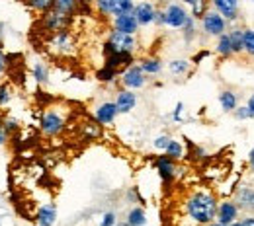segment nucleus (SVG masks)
Here are the masks:
<instances>
[{"instance_id":"17","label":"nucleus","mask_w":254,"mask_h":226,"mask_svg":"<svg viewBox=\"0 0 254 226\" xmlns=\"http://www.w3.org/2000/svg\"><path fill=\"white\" fill-rule=\"evenodd\" d=\"M137 103V97L131 90H122L118 97H116V105H118V111L120 113H129Z\"/></svg>"},{"instance_id":"29","label":"nucleus","mask_w":254,"mask_h":226,"mask_svg":"<svg viewBox=\"0 0 254 226\" xmlns=\"http://www.w3.org/2000/svg\"><path fill=\"white\" fill-rule=\"evenodd\" d=\"M245 53L254 57V30L247 28L245 30Z\"/></svg>"},{"instance_id":"45","label":"nucleus","mask_w":254,"mask_h":226,"mask_svg":"<svg viewBox=\"0 0 254 226\" xmlns=\"http://www.w3.org/2000/svg\"><path fill=\"white\" fill-rule=\"evenodd\" d=\"M209 226H225V225H221V223H211Z\"/></svg>"},{"instance_id":"43","label":"nucleus","mask_w":254,"mask_h":226,"mask_svg":"<svg viewBox=\"0 0 254 226\" xmlns=\"http://www.w3.org/2000/svg\"><path fill=\"white\" fill-rule=\"evenodd\" d=\"M96 0H80V4H82V6H88V4H94Z\"/></svg>"},{"instance_id":"32","label":"nucleus","mask_w":254,"mask_h":226,"mask_svg":"<svg viewBox=\"0 0 254 226\" xmlns=\"http://www.w3.org/2000/svg\"><path fill=\"white\" fill-rule=\"evenodd\" d=\"M94 4H96V10L100 14H104V16L110 14V0H96Z\"/></svg>"},{"instance_id":"19","label":"nucleus","mask_w":254,"mask_h":226,"mask_svg":"<svg viewBox=\"0 0 254 226\" xmlns=\"http://www.w3.org/2000/svg\"><path fill=\"white\" fill-rule=\"evenodd\" d=\"M229 39H231V45H233V53L235 55L245 53V30L243 28L229 30Z\"/></svg>"},{"instance_id":"9","label":"nucleus","mask_w":254,"mask_h":226,"mask_svg":"<svg viewBox=\"0 0 254 226\" xmlns=\"http://www.w3.org/2000/svg\"><path fill=\"white\" fill-rule=\"evenodd\" d=\"M122 82H124V86H126L127 90H137V88H141V86L145 84V72H143V68L135 65L127 66L124 76H122Z\"/></svg>"},{"instance_id":"8","label":"nucleus","mask_w":254,"mask_h":226,"mask_svg":"<svg viewBox=\"0 0 254 226\" xmlns=\"http://www.w3.org/2000/svg\"><path fill=\"white\" fill-rule=\"evenodd\" d=\"M239 205L235 203V201H223L221 205L217 207V223H221V225L229 226L233 225V223H237V219H239Z\"/></svg>"},{"instance_id":"27","label":"nucleus","mask_w":254,"mask_h":226,"mask_svg":"<svg viewBox=\"0 0 254 226\" xmlns=\"http://www.w3.org/2000/svg\"><path fill=\"white\" fill-rule=\"evenodd\" d=\"M116 76H118V70L106 65H104V68H100L98 74H96V78H98L100 82H112V80H116Z\"/></svg>"},{"instance_id":"28","label":"nucleus","mask_w":254,"mask_h":226,"mask_svg":"<svg viewBox=\"0 0 254 226\" xmlns=\"http://www.w3.org/2000/svg\"><path fill=\"white\" fill-rule=\"evenodd\" d=\"M188 68H190V63L188 61H182V59H176V61H172L170 63V72L172 74H186L188 72Z\"/></svg>"},{"instance_id":"26","label":"nucleus","mask_w":254,"mask_h":226,"mask_svg":"<svg viewBox=\"0 0 254 226\" xmlns=\"http://www.w3.org/2000/svg\"><path fill=\"white\" fill-rule=\"evenodd\" d=\"M164 152H166V156H170L172 160H180V158L184 156V148H182V144H180L178 140H170V144H168V148H166Z\"/></svg>"},{"instance_id":"12","label":"nucleus","mask_w":254,"mask_h":226,"mask_svg":"<svg viewBox=\"0 0 254 226\" xmlns=\"http://www.w3.org/2000/svg\"><path fill=\"white\" fill-rule=\"evenodd\" d=\"M114 28L118 32H124V33H131L135 35V32L139 30V22L135 18V14H122V16H116L114 18Z\"/></svg>"},{"instance_id":"21","label":"nucleus","mask_w":254,"mask_h":226,"mask_svg":"<svg viewBox=\"0 0 254 226\" xmlns=\"http://www.w3.org/2000/svg\"><path fill=\"white\" fill-rule=\"evenodd\" d=\"M55 219H57V211L53 205H45L37 211V223L41 226H53Z\"/></svg>"},{"instance_id":"20","label":"nucleus","mask_w":254,"mask_h":226,"mask_svg":"<svg viewBox=\"0 0 254 226\" xmlns=\"http://www.w3.org/2000/svg\"><path fill=\"white\" fill-rule=\"evenodd\" d=\"M133 10H135L133 0H110V14L114 18L122 14H131Z\"/></svg>"},{"instance_id":"37","label":"nucleus","mask_w":254,"mask_h":226,"mask_svg":"<svg viewBox=\"0 0 254 226\" xmlns=\"http://www.w3.org/2000/svg\"><path fill=\"white\" fill-rule=\"evenodd\" d=\"M114 225H116V215H114V213L104 215V219H102V226H114Z\"/></svg>"},{"instance_id":"35","label":"nucleus","mask_w":254,"mask_h":226,"mask_svg":"<svg viewBox=\"0 0 254 226\" xmlns=\"http://www.w3.org/2000/svg\"><path fill=\"white\" fill-rule=\"evenodd\" d=\"M35 78H37L39 82L47 80V70H45V66H43V65H37V66H35Z\"/></svg>"},{"instance_id":"42","label":"nucleus","mask_w":254,"mask_h":226,"mask_svg":"<svg viewBox=\"0 0 254 226\" xmlns=\"http://www.w3.org/2000/svg\"><path fill=\"white\" fill-rule=\"evenodd\" d=\"M249 164H251V166L254 168V148L251 150V152H249Z\"/></svg>"},{"instance_id":"36","label":"nucleus","mask_w":254,"mask_h":226,"mask_svg":"<svg viewBox=\"0 0 254 226\" xmlns=\"http://www.w3.org/2000/svg\"><path fill=\"white\" fill-rule=\"evenodd\" d=\"M8 99H10V88L4 84V86H0V105H4Z\"/></svg>"},{"instance_id":"6","label":"nucleus","mask_w":254,"mask_h":226,"mask_svg":"<svg viewBox=\"0 0 254 226\" xmlns=\"http://www.w3.org/2000/svg\"><path fill=\"white\" fill-rule=\"evenodd\" d=\"M188 20H190L188 12L182 6H178V4H170L164 10V24L170 26V28H174V30H182Z\"/></svg>"},{"instance_id":"22","label":"nucleus","mask_w":254,"mask_h":226,"mask_svg":"<svg viewBox=\"0 0 254 226\" xmlns=\"http://www.w3.org/2000/svg\"><path fill=\"white\" fill-rule=\"evenodd\" d=\"M191 8V18L201 20L209 12V0H184Z\"/></svg>"},{"instance_id":"4","label":"nucleus","mask_w":254,"mask_h":226,"mask_svg":"<svg viewBox=\"0 0 254 226\" xmlns=\"http://www.w3.org/2000/svg\"><path fill=\"white\" fill-rule=\"evenodd\" d=\"M70 20H72V16H66V14H63V12H57V10L49 8L47 12H43V20H41V24H43L45 32L57 33V32L68 30Z\"/></svg>"},{"instance_id":"3","label":"nucleus","mask_w":254,"mask_h":226,"mask_svg":"<svg viewBox=\"0 0 254 226\" xmlns=\"http://www.w3.org/2000/svg\"><path fill=\"white\" fill-rule=\"evenodd\" d=\"M47 47L55 53V55H63V57H68L74 53L76 49V43H74V35L64 30V32H57V33H51L49 37V43Z\"/></svg>"},{"instance_id":"11","label":"nucleus","mask_w":254,"mask_h":226,"mask_svg":"<svg viewBox=\"0 0 254 226\" xmlns=\"http://www.w3.org/2000/svg\"><path fill=\"white\" fill-rule=\"evenodd\" d=\"M133 14H135L139 26H149V24H153L155 18H157V10H155V6H153L151 2H141V4H137L135 10H133Z\"/></svg>"},{"instance_id":"18","label":"nucleus","mask_w":254,"mask_h":226,"mask_svg":"<svg viewBox=\"0 0 254 226\" xmlns=\"http://www.w3.org/2000/svg\"><path fill=\"white\" fill-rule=\"evenodd\" d=\"M80 6H82L80 0H53V6L51 8L57 10V12H63L66 16H74Z\"/></svg>"},{"instance_id":"13","label":"nucleus","mask_w":254,"mask_h":226,"mask_svg":"<svg viewBox=\"0 0 254 226\" xmlns=\"http://www.w3.org/2000/svg\"><path fill=\"white\" fill-rule=\"evenodd\" d=\"M118 113H120V111H118L116 101H114V103H112V101H106V103H102V105L96 109V121H98L100 125H110V123L116 119Z\"/></svg>"},{"instance_id":"15","label":"nucleus","mask_w":254,"mask_h":226,"mask_svg":"<svg viewBox=\"0 0 254 226\" xmlns=\"http://www.w3.org/2000/svg\"><path fill=\"white\" fill-rule=\"evenodd\" d=\"M157 170H159L160 178L168 183V181H172V178L176 176V164H174V160L170 158V156H159L157 158Z\"/></svg>"},{"instance_id":"24","label":"nucleus","mask_w":254,"mask_h":226,"mask_svg":"<svg viewBox=\"0 0 254 226\" xmlns=\"http://www.w3.org/2000/svg\"><path fill=\"white\" fill-rule=\"evenodd\" d=\"M215 51H217V55H221V57H225V59H229V57H233V55H235V53H233L231 39H229V33H223V35H219L217 45H215Z\"/></svg>"},{"instance_id":"31","label":"nucleus","mask_w":254,"mask_h":226,"mask_svg":"<svg viewBox=\"0 0 254 226\" xmlns=\"http://www.w3.org/2000/svg\"><path fill=\"white\" fill-rule=\"evenodd\" d=\"M28 4L37 12H47L53 6V0H28Z\"/></svg>"},{"instance_id":"33","label":"nucleus","mask_w":254,"mask_h":226,"mask_svg":"<svg viewBox=\"0 0 254 226\" xmlns=\"http://www.w3.org/2000/svg\"><path fill=\"white\" fill-rule=\"evenodd\" d=\"M170 136H166V135H162V136H159L157 140H155V148H159V150H166L168 148V144H170Z\"/></svg>"},{"instance_id":"40","label":"nucleus","mask_w":254,"mask_h":226,"mask_svg":"<svg viewBox=\"0 0 254 226\" xmlns=\"http://www.w3.org/2000/svg\"><path fill=\"white\" fill-rule=\"evenodd\" d=\"M247 107L251 109V115L254 117V94L251 97H249V103H247Z\"/></svg>"},{"instance_id":"7","label":"nucleus","mask_w":254,"mask_h":226,"mask_svg":"<svg viewBox=\"0 0 254 226\" xmlns=\"http://www.w3.org/2000/svg\"><path fill=\"white\" fill-rule=\"evenodd\" d=\"M63 129H64V117L59 111L51 109V111H47V113L43 115V119H41V131H43L45 135L57 136Z\"/></svg>"},{"instance_id":"34","label":"nucleus","mask_w":254,"mask_h":226,"mask_svg":"<svg viewBox=\"0 0 254 226\" xmlns=\"http://www.w3.org/2000/svg\"><path fill=\"white\" fill-rule=\"evenodd\" d=\"M235 115H237V119H251V117H253V115H251V109H249L247 105L237 107V109H235Z\"/></svg>"},{"instance_id":"1","label":"nucleus","mask_w":254,"mask_h":226,"mask_svg":"<svg viewBox=\"0 0 254 226\" xmlns=\"http://www.w3.org/2000/svg\"><path fill=\"white\" fill-rule=\"evenodd\" d=\"M217 197L211 191H193L186 199V213L195 225H211L217 217Z\"/></svg>"},{"instance_id":"14","label":"nucleus","mask_w":254,"mask_h":226,"mask_svg":"<svg viewBox=\"0 0 254 226\" xmlns=\"http://www.w3.org/2000/svg\"><path fill=\"white\" fill-rule=\"evenodd\" d=\"M235 203L239 205L241 211H245L249 215H254V189L241 187L237 191V195H235Z\"/></svg>"},{"instance_id":"2","label":"nucleus","mask_w":254,"mask_h":226,"mask_svg":"<svg viewBox=\"0 0 254 226\" xmlns=\"http://www.w3.org/2000/svg\"><path fill=\"white\" fill-rule=\"evenodd\" d=\"M135 47H137L135 37H133L131 33L118 32V30H114V32L110 33V37H108V41H106V53H108V55H110V53H122V51L133 53Z\"/></svg>"},{"instance_id":"23","label":"nucleus","mask_w":254,"mask_h":226,"mask_svg":"<svg viewBox=\"0 0 254 226\" xmlns=\"http://www.w3.org/2000/svg\"><path fill=\"white\" fill-rule=\"evenodd\" d=\"M219 103H221L223 111H235L237 105H239V99H237V94L231 92V90H223L219 94Z\"/></svg>"},{"instance_id":"44","label":"nucleus","mask_w":254,"mask_h":226,"mask_svg":"<svg viewBox=\"0 0 254 226\" xmlns=\"http://www.w3.org/2000/svg\"><path fill=\"white\" fill-rule=\"evenodd\" d=\"M4 138H6V135H4V131H2V127H0V144L4 142Z\"/></svg>"},{"instance_id":"46","label":"nucleus","mask_w":254,"mask_h":226,"mask_svg":"<svg viewBox=\"0 0 254 226\" xmlns=\"http://www.w3.org/2000/svg\"><path fill=\"white\" fill-rule=\"evenodd\" d=\"M229 226H241V223H233V225H229Z\"/></svg>"},{"instance_id":"5","label":"nucleus","mask_w":254,"mask_h":226,"mask_svg":"<svg viewBox=\"0 0 254 226\" xmlns=\"http://www.w3.org/2000/svg\"><path fill=\"white\" fill-rule=\"evenodd\" d=\"M201 30L205 32V35L219 37L223 33H227V20L223 18L217 10H209L201 18Z\"/></svg>"},{"instance_id":"30","label":"nucleus","mask_w":254,"mask_h":226,"mask_svg":"<svg viewBox=\"0 0 254 226\" xmlns=\"http://www.w3.org/2000/svg\"><path fill=\"white\" fill-rule=\"evenodd\" d=\"M141 68H143V72H147V74H159L160 61H157V59H145Z\"/></svg>"},{"instance_id":"25","label":"nucleus","mask_w":254,"mask_h":226,"mask_svg":"<svg viewBox=\"0 0 254 226\" xmlns=\"http://www.w3.org/2000/svg\"><path fill=\"white\" fill-rule=\"evenodd\" d=\"M147 219H145V211L143 209H131L127 215V225L129 226H145Z\"/></svg>"},{"instance_id":"10","label":"nucleus","mask_w":254,"mask_h":226,"mask_svg":"<svg viewBox=\"0 0 254 226\" xmlns=\"http://www.w3.org/2000/svg\"><path fill=\"white\" fill-rule=\"evenodd\" d=\"M211 2L227 22L239 20V0H211Z\"/></svg>"},{"instance_id":"39","label":"nucleus","mask_w":254,"mask_h":226,"mask_svg":"<svg viewBox=\"0 0 254 226\" xmlns=\"http://www.w3.org/2000/svg\"><path fill=\"white\" fill-rule=\"evenodd\" d=\"M182 109H184V105L178 103V105H176V111H174V119H176V121H180V117H182Z\"/></svg>"},{"instance_id":"41","label":"nucleus","mask_w":254,"mask_h":226,"mask_svg":"<svg viewBox=\"0 0 254 226\" xmlns=\"http://www.w3.org/2000/svg\"><path fill=\"white\" fill-rule=\"evenodd\" d=\"M4 66H6V57H4L2 53H0V72L4 70Z\"/></svg>"},{"instance_id":"38","label":"nucleus","mask_w":254,"mask_h":226,"mask_svg":"<svg viewBox=\"0 0 254 226\" xmlns=\"http://www.w3.org/2000/svg\"><path fill=\"white\" fill-rule=\"evenodd\" d=\"M241 226H254V215H249L241 221Z\"/></svg>"},{"instance_id":"16","label":"nucleus","mask_w":254,"mask_h":226,"mask_svg":"<svg viewBox=\"0 0 254 226\" xmlns=\"http://www.w3.org/2000/svg\"><path fill=\"white\" fill-rule=\"evenodd\" d=\"M131 63H133V55L126 53V51H122V53H110L106 57V66H112L116 70H120L124 66H131Z\"/></svg>"}]
</instances>
